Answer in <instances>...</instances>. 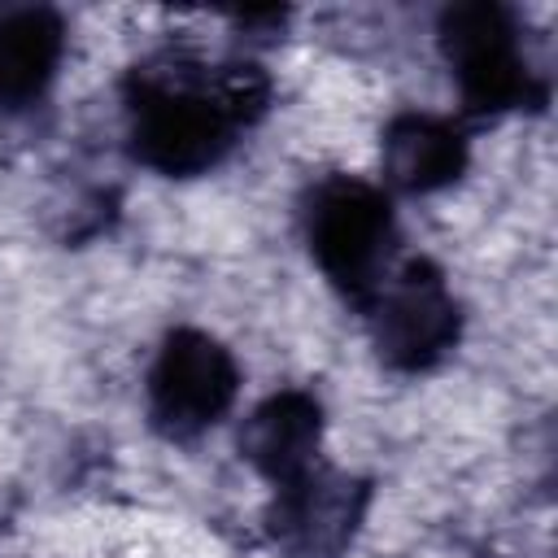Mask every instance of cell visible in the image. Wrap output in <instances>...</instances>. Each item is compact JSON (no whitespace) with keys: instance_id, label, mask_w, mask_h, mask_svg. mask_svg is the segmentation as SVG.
<instances>
[{"instance_id":"5","label":"cell","mask_w":558,"mask_h":558,"mask_svg":"<svg viewBox=\"0 0 558 558\" xmlns=\"http://www.w3.org/2000/svg\"><path fill=\"white\" fill-rule=\"evenodd\" d=\"M366 314H371L375 353L392 371H410V375L440 366L462 336V310L445 275L427 257H414L401 270H392L371 296Z\"/></svg>"},{"instance_id":"3","label":"cell","mask_w":558,"mask_h":558,"mask_svg":"<svg viewBox=\"0 0 558 558\" xmlns=\"http://www.w3.org/2000/svg\"><path fill=\"white\" fill-rule=\"evenodd\" d=\"M440 52L458 78L466 113H506L519 105H541L545 87L536 83L514 13L497 0H462L440 13Z\"/></svg>"},{"instance_id":"1","label":"cell","mask_w":558,"mask_h":558,"mask_svg":"<svg viewBox=\"0 0 558 558\" xmlns=\"http://www.w3.org/2000/svg\"><path fill=\"white\" fill-rule=\"evenodd\" d=\"M131 153L157 174L192 179L214 170L244 131L222 100L218 65L157 57L126 74Z\"/></svg>"},{"instance_id":"7","label":"cell","mask_w":558,"mask_h":558,"mask_svg":"<svg viewBox=\"0 0 558 558\" xmlns=\"http://www.w3.org/2000/svg\"><path fill=\"white\" fill-rule=\"evenodd\" d=\"M323 445V405L314 392L283 388L270 392L240 427V453L244 462L266 475L275 488L305 475L318 462Z\"/></svg>"},{"instance_id":"9","label":"cell","mask_w":558,"mask_h":558,"mask_svg":"<svg viewBox=\"0 0 558 558\" xmlns=\"http://www.w3.org/2000/svg\"><path fill=\"white\" fill-rule=\"evenodd\" d=\"M65 52V22L44 4L0 9V109H22L52 83Z\"/></svg>"},{"instance_id":"2","label":"cell","mask_w":558,"mask_h":558,"mask_svg":"<svg viewBox=\"0 0 558 558\" xmlns=\"http://www.w3.org/2000/svg\"><path fill=\"white\" fill-rule=\"evenodd\" d=\"M305 240L331 288L366 310L379 283L392 275V201L379 187L349 174L323 179L305 201Z\"/></svg>"},{"instance_id":"8","label":"cell","mask_w":558,"mask_h":558,"mask_svg":"<svg viewBox=\"0 0 558 558\" xmlns=\"http://www.w3.org/2000/svg\"><path fill=\"white\" fill-rule=\"evenodd\" d=\"M466 157V135L449 118L401 113L384 131V179L405 196H427L458 183Z\"/></svg>"},{"instance_id":"6","label":"cell","mask_w":558,"mask_h":558,"mask_svg":"<svg viewBox=\"0 0 558 558\" xmlns=\"http://www.w3.org/2000/svg\"><path fill=\"white\" fill-rule=\"evenodd\" d=\"M371 506V480L310 466L279 484L266 510V536L283 558H344Z\"/></svg>"},{"instance_id":"4","label":"cell","mask_w":558,"mask_h":558,"mask_svg":"<svg viewBox=\"0 0 558 558\" xmlns=\"http://www.w3.org/2000/svg\"><path fill=\"white\" fill-rule=\"evenodd\" d=\"M240 392V366L222 340L196 327H174L148 371V423L166 440H196Z\"/></svg>"}]
</instances>
